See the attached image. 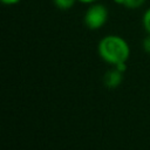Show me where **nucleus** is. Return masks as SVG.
<instances>
[{
    "instance_id": "nucleus-1",
    "label": "nucleus",
    "mask_w": 150,
    "mask_h": 150,
    "mask_svg": "<svg viewBox=\"0 0 150 150\" xmlns=\"http://www.w3.org/2000/svg\"><path fill=\"white\" fill-rule=\"evenodd\" d=\"M97 50L101 59L112 66L120 62H127L130 55L128 42L118 35H107L101 39Z\"/></svg>"
},
{
    "instance_id": "nucleus-2",
    "label": "nucleus",
    "mask_w": 150,
    "mask_h": 150,
    "mask_svg": "<svg viewBox=\"0 0 150 150\" xmlns=\"http://www.w3.org/2000/svg\"><path fill=\"white\" fill-rule=\"evenodd\" d=\"M107 19H108V9L105 8V6L101 4H94L87 9L83 21L89 29H98L102 26H104Z\"/></svg>"
},
{
    "instance_id": "nucleus-3",
    "label": "nucleus",
    "mask_w": 150,
    "mask_h": 150,
    "mask_svg": "<svg viewBox=\"0 0 150 150\" xmlns=\"http://www.w3.org/2000/svg\"><path fill=\"white\" fill-rule=\"evenodd\" d=\"M123 74L124 73L120 71L115 67L111 68V69H109V70H107V73L103 76V83H104V86L107 88H109V89L117 88L122 83V81H123Z\"/></svg>"
},
{
    "instance_id": "nucleus-4",
    "label": "nucleus",
    "mask_w": 150,
    "mask_h": 150,
    "mask_svg": "<svg viewBox=\"0 0 150 150\" xmlns=\"http://www.w3.org/2000/svg\"><path fill=\"white\" fill-rule=\"evenodd\" d=\"M55 6L61 8V9H69L74 6L76 0H53Z\"/></svg>"
},
{
    "instance_id": "nucleus-5",
    "label": "nucleus",
    "mask_w": 150,
    "mask_h": 150,
    "mask_svg": "<svg viewBox=\"0 0 150 150\" xmlns=\"http://www.w3.org/2000/svg\"><path fill=\"white\" fill-rule=\"evenodd\" d=\"M145 0H124V6L128 8H138L144 4Z\"/></svg>"
},
{
    "instance_id": "nucleus-6",
    "label": "nucleus",
    "mask_w": 150,
    "mask_h": 150,
    "mask_svg": "<svg viewBox=\"0 0 150 150\" xmlns=\"http://www.w3.org/2000/svg\"><path fill=\"white\" fill-rule=\"evenodd\" d=\"M143 27L148 34H150V8L145 11L143 15Z\"/></svg>"
},
{
    "instance_id": "nucleus-7",
    "label": "nucleus",
    "mask_w": 150,
    "mask_h": 150,
    "mask_svg": "<svg viewBox=\"0 0 150 150\" xmlns=\"http://www.w3.org/2000/svg\"><path fill=\"white\" fill-rule=\"evenodd\" d=\"M142 46H143V49H144L148 54H150V34H148V35L144 38V40H143V42H142Z\"/></svg>"
},
{
    "instance_id": "nucleus-8",
    "label": "nucleus",
    "mask_w": 150,
    "mask_h": 150,
    "mask_svg": "<svg viewBox=\"0 0 150 150\" xmlns=\"http://www.w3.org/2000/svg\"><path fill=\"white\" fill-rule=\"evenodd\" d=\"M116 69H118L120 71H122V73H124L125 70H127V62H120V63H117V64H115L114 66Z\"/></svg>"
},
{
    "instance_id": "nucleus-9",
    "label": "nucleus",
    "mask_w": 150,
    "mask_h": 150,
    "mask_svg": "<svg viewBox=\"0 0 150 150\" xmlns=\"http://www.w3.org/2000/svg\"><path fill=\"white\" fill-rule=\"evenodd\" d=\"M4 4H6V5H14V4H16V2H19L20 0H1Z\"/></svg>"
},
{
    "instance_id": "nucleus-10",
    "label": "nucleus",
    "mask_w": 150,
    "mask_h": 150,
    "mask_svg": "<svg viewBox=\"0 0 150 150\" xmlns=\"http://www.w3.org/2000/svg\"><path fill=\"white\" fill-rule=\"evenodd\" d=\"M81 2H84V4H94L96 0H79Z\"/></svg>"
},
{
    "instance_id": "nucleus-11",
    "label": "nucleus",
    "mask_w": 150,
    "mask_h": 150,
    "mask_svg": "<svg viewBox=\"0 0 150 150\" xmlns=\"http://www.w3.org/2000/svg\"><path fill=\"white\" fill-rule=\"evenodd\" d=\"M114 1L118 5H124V0H114Z\"/></svg>"
}]
</instances>
